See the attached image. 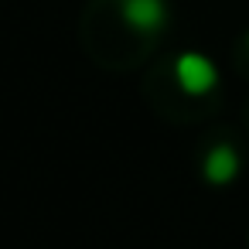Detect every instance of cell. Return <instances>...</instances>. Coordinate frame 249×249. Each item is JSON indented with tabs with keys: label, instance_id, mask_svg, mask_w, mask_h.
<instances>
[{
	"label": "cell",
	"instance_id": "obj_1",
	"mask_svg": "<svg viewBox=\"0 0 249 249\" xmlns=\"http://www.w3.org/2000/svg\"><path fill=\"white\" fill-rule=\"evenodd\" d=\"M174 79H178V86H181L188 96H201V92H208V89L218 82V72H215V65H212L205 55L184 52V55L174 62Z\"/></svg>",
	"mask_w": 249,
	"mask_h": 249
},
{
	"label": "cell",
	"instance_id": "obj_2",
	"mask_svg": "<svg viewBox=\"0 0 249 249\" xmlns=\"http://www.w3.org/2000/svg\"><path fill=\"white\" fill-rule=\"evenodd\" d=\"M120 14L133 31H143V35L160 31L167 21L164 0H120Z\"/></svg>",
	"mask_w": 249,
	"mask_h": 249
},
{
	"label": "cell",
	"instance_id": "obj_3",
	"mask_svg": "<svg viewBox=\"0 0 249 249\" xmlns=\"http://www.w3.org/2000/svg\"><path fill=\"white\" fill-rule=\"evenodd\" d=\"M235 174H239V157L229 143H218L205 154V178L212 184H229Z\"/></svg>",
	"mask_w": 249,
	"mask_h": 249
}]
</instances>
